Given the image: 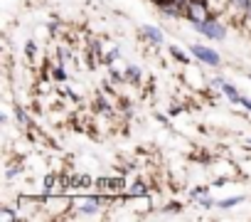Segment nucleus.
Masks as SVG:
<instances>
[{
  "instance_id": "1",
  "label": "nucleus",
  "mask_w": 251,
  "mask_h": 222,
  "mask_svg": "<svg viewBox=\"0 0 251 222\" xmlns=\"http://www.w3.org/2000/svg\"><path fill=\"white\" fill-rule=\"evenodd\" d=\"M111 202H113V197H103V195H79V197H74L72 210L79 217H91V215H99L103 210V205H111Z\"/></svg>"
},
{
  "instance_id": "2",
  "label": "nucleus",
  "mask_w": 251,
  "mask_h": 222,
  "mask_svg": "<svg viewBox=\"0 0 251 222\" xmlns=\"http://www.w3.org/2000/svg\"><path fill=\"white\" fill-rule=\"evenodd\" d=\"M209 8H207V3L204 0H190L187 3V8H185V18L192 23V25H200V23H207L209 20Z\"/></svg>"
},
{
  "instance_id": "3",
  "label": "nucleus",
  "mask_w": 251,
  "mask_h": 222,
  "mask_svg": "<svg viewBox=\"0 0 251 222\" xmlns=\"http://www.w3.org/2000/svg\"><path fill=\"white\" fill-rule=\"evenodd\" d=\"M195 30L197 32H202L204 37H209V40H224L226 37V30H224V25L222 23H217V20H207V23H200V25H195Z\"/></svg>"
},
{
  "instance_id": "4",
  "label": "nucleus",
  "mask_w": 251,
  "mask_h": 222,
  "mask_svg": "<svg viewBox=\"0 0 251 222\" xmlns=\"http://www.w3.org/2000/svg\"><path fill=\"white\" fill-rule=\"evenodd\" d=\"M190 50H192V57H197L200 62H204V64H209V67H219V62H222V57H219L214 50L204 47V45H192Z\"/></svg>"
},
{
  "instance_id": "5",
  "label": "nucleus",
  "mask_w": 251,
  "mask_h": 222,
  "mask_svg": "<svg viewBox=\"0 0 251 222\" xmlns=\"http://www.w3.org/2000/svg\"><path fill=\"white\" fill-rule=\"evenodd\" d=\"M249 8H251V0H229V10H231L239 20L249 13Z\"/></svg>"
},
{
  "instance_id": "6",
  "label": "nucleus",
  "mask_w": 251,
  "mask_h": 222,
  "mask_svg": "<svg viewBox=\"0 0 251 222\" xmlns=\"http://www.w3.org/2000/svg\"><path fill=\"white\" fill-rule=\"evenodd\" d=\"M143 35H146V37H148V40H151L155 47H160V45H163V32H160L158 28H153V25H146V28H143Z\"/></svg>"
},
{
  "instance_id": "7",
  "label": "nucleus",
  "mask_w": 251,
  "mask_h": 222,
  "mask_svg": "<svg viewBox=\"0 0 251 222\" xmlns=\"http://www.w3.org/2000/svg\"><path fill=\"white\" fill-rule=\"evenodd\" d=\"M219 89L224 91V96H226V99H229L231 104H239V101H241V94H239V91H236V89H234L231 84H226V82H224V84H222Z\"/></svg>"
},
{
  "instance_id": "8",
  "label": "nucleus",
  "mask_w": 251,
  "mask_h": 222,
  "mask_svg": "<svg viewBox=\"0 0 251 222\" xmlns=\"http://www.w3.org/2000/svg\"><path fill=\"white\" fill-rule=\"evenodd\" d=\"M0 220H5V222H15V220H20V212H15L13 207H0Z\"/></svg>"
},
{
  "instance_id": "9",
  "label": "nucleus",
  "mask_w": 251,
  "mask_h": 222,
  "mask_svg": "<svg viewBox=\"0 0 251 222\" xmlns=\"http://www.w3.org/2000/svg\"><path fill=\"white\" fill-rule=\"evenodd\" d=\"M241 202H244V197H241V195H236V197L219 200V202H217V207H219V210H229V207H234V205H241Z\"/></svg>"
},
{
  "instance_id": "10",
  "label": "nucleus",
  "mask_w": 251,
  "mask_h": 222,
  "mask_svg": "<svg viewBox=\"0 0 251 222\" xmlns=\"http://www.w3.org/2000/svg\"><path fill=\"white\" fill-rule=\"evenodd\" d=\"M18 175H23V163H13V166L5 170V180H15Z\"/></svg>"
},
{
  "instance_id": "11",
  "label": "nucleus",
  "mask_w": 251,
  "mask_h": 222,
  "mask_svg": "<svg viewBox=\"0 0 251 222\" xmlns=\"http://www.w3.org/2000/svg\"><path fill=\"white\" fill-rule=\"evenodd\" d=\"M25 55H27V57H30V59H32V57H35V55H37V45H35V42H32V40H30V42H27V45H25Z\"/></svg>"
},
{
  "instance_id": "12",
  "label": "nucleus",
  "mask_w": 251,
  "mask_h": 222,
  "mask_svg": "<svg viewBox=\"0 0 251 222\" xmlns=\"http://www.w3.org/2000/svg\"><path fill=\"white\" fill-rule=\"evenodd\" d=\"M173 57H175V59H180V62H187V57H185L177 47H173Z\"/></svg>"
},
{
  "instance_id": "13",
  "label": "nucleus",
  "mask_w": 251,
  "mask_h": 222,
  "mask_svg": "<svg viewBox=\"0 0 251 222\" xmlns=\"http://www.w3.org/2000/svg\"><path fill=\"white\" fill-rule=\"evenodd\" d=\"M239 104H241V106H246V109L251 111V99H246V96H241V101H239Z\"/></svg>"
},
{
  "instance_id": "14",
  "label": "nucleus",
  "mask_w": 251,
  "mask_h": 222,
  "mask_svg": "<svg viewBox=\"0 0 251 222\" xmlns=\"http://www.w3.org/2000/svg\"><path fill=\"white\" fill-rule=\"evenodd\" d=\"M249 146H251V141H249Z\"/></svg>"
},
{
  "instance_id": "15",
  "label": "nucleus",
  "mask_w": 251,
  "mask_h": 222,
  "mask_svg": "<svg viewBox=\"0 0 251 222\" xmlns=\"http://www.w3.org/2000/svg\"><path fill=\"white\" fill-rule=\"evenodd\" d=\"M249 77H251V74H249Z\"/></svg>"
}]
</instances>
